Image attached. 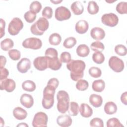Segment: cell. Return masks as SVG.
I'll return each mask as SVG.
<instances>
[{
	"label": "cell",
	"mask_w": 127,
	"mask_h": 127,
	"mask_svg": "<svg viewBox=\"0 0 127 127\" xmlns=\"http://www.w3.org/2000/svg\"><path fill=\"white\" fill-rule=\"evenodd\" d=\"M85 64L81 60H71L66 64L67 68L70 71V78L73 81L81 79L84 75Z\"/></svg>",
	"instance_id": "obj_1"
},
{
	"label": "cell",
	"mask_w": 127,
	"mask_h": 127,
	"mask_svg": "<svg viewBox=\"0 0 127 127\" xmlns=\"http://www.w3.org/2000/svg\"><path fill=\"white\" fill-rule=\"evenodd\" d=\"M127 92H125L124 93H123L122 94V95L121 96V100L122 102L125 105H127Z\"/></svg>",
	"instance_id": "obj_48"
},
{
	"label": "cell",
	"mask_w": 127,
	"mask_h": 127,
	"mask_svg": "<svg viewBox=\"0 0 127 127\" xmlns=\"http://www.w3.org/2000/svg\"><path fill=\"white\" fill-rule=\"evenodd\" d=\"M62 41V37L61 35L57 33H54L52 34L49 38V42L52 45L57 46L59 45Z\"/></svg>",
	"instance_id": "obj_28"
},
{
	"label": "cell",
	"mask_w": 127,
	"mask_h": 127,
	"mask_svg": "<svg viewBox=\"0 0 127 127\" xmlns=\"http://www.w3.org/2000/svg\"><path fill=\"white\" fill-rule=\"evenodd\" d=\"M89 74L94 78H98L101 76L102 71L101 70L95 66H93L89 69Z\"/></svg>",
	"instance_id": "obj_39"
},
{
	"label": "cell",
	"mask_w": 127,
	"mask_h": 127,
	"mask_svg": "<svg viewBox=\"0 0 127 127\" xmlns=\"http://www.w3.org/2000/svg\"><path fill=\"white\" fill-rule=\"evenodd\" d=\"M99 8L95 1H90L87 6V11L90 14H95L99 11Z\"/></svg>",
	"instance_id": "obj_30"
},
{
	"label": "cell",
	"mask_w": 127,
	"mask_h": 127,
	"mask_svg": "<svg viewBox=\"0 0 127 127\" xmlns=\"http://www.w3.org/2000/svg\"><path fill=\"white\" fill-rule=\"evenodd\" d=\"M90 125L92 127H103L104 123L101 119L99 118H94L90 121Z\"/></svg>",
	"instance_id": "obj_43"
},
{
	"label": "cell",
	"mask_w": 127,
	"mask_h": 127,
	"mask_svg": "<svg viewBox=\"0 0 127 127\" xmlns=\"http://www.w3.org/2000/svg\"><path fill=\"white\" fill-rule=\"evenodd\" d=\"M45 55L48 58H54L58 57V53L57 50L52 48H48L45 53Z\"/></svg>",
	"instance_id": "obj_42"
},
{
	"label": "cell",
	"mask_w": 127,
	"mask_h": 127,
	"mask_svg": "<svg viewBox=\"0 0 127 127\" xmlns=\"http://www.w3.org/2000/svg\"><path fill=\"white\" fill-rule=\"evenodd\" d=\"M89 86L88 82L84 79H79L76 84V88L80 91L86 90Z\"/></svg>",
	"instance_id": "obj_38"
},
{
	"label": "cell",
	"mask_w": 127,
	"mask_h": 127,
	"mask_svg": "<svg viewBox=\"0 0 127 127\" xmlns=\"http://www.w3.org/2000/svg\"><path fill=\"white\" fill-rule=\"evenodd\" d=\"M0 38H1L5 35V22L2 19H0Z\"/></svg>",
	"instance_id": "obj_47"
},
{
	"label": "cell",
	"mask_w": 127,
	"mask_h": 127,
	"mask_svg": "<svg viewBox=\"0 0 127 127\" xmlns=\"http://www.w3.org/2000/svg\"><path fill=\"white\" fill-rule=\"evenodd\" d=\"M92 60L97 64H101L105 61L104 55L100 52H95L92 55Z\"/></svg>",
	"instance_id": "obj_31"
},
{
	"label": "cell",
	"mask_w": 127,
	"mask_h": 127,
	"mask_svg": "<svg viewBox=\"0 0 127 127\" xmlns=\"http://www.w3.org/2000/svg\"><path fill=\"white\" fill-rule=\"evenodd\" d=\"M8 54L10 58L13 61L18 60L21 57L20 52L17 49L10 50L9 51Z\"/></svg>",
	"instance_id": "obj_41"
},
{
	"label": "cell",
	"mask_w": 127,
	"mask_h": 127,
	"mask_svg": "<svg viewBox=\"0 0 127 127\" xmlns=\"http://www.w3.org/2000/svg\"><path fill=\"white\" fill-rule=\"evenodd\" d=\"M68 110V114L72 116H76L78 115L79 111L78 104L75 102H71Z\"/></svg>",
	"instance_id": "obj_29"
},
{
	"label": "cell",
	"mask_w": 127,
	"mask_h": 127,
	"mask_svg": "<svg viewBox=\"0 0 127 127\" xmlns=\"http://www.w3.org/2000/svg\"><path fill=\"white\" fill-rule=\"evenodd\" d=\"M22 46L27 49L38 50L42 46V41L36 37H30L25 39L22 42Z\"/></svg>",
	"instance_id": "obj_7"
},
{
	"label": "cell",
	"mask_w": 127,
	"mask_h": 127,
	"mask_svg": "<svg viewBox=\"0 0 127 127\" xmlns=\"http://www.w3.org/2000/svg\"><path fill=\"white\" fill-rule=\"evenodd\" d=\"M89 101L90 103L95 108L100 107L103 103L102 97L101 96L95 94H91L90 96Z\"/></svg>",
	"instance_id": "obj_21"
},
{
	"label": "cell",
	"mask_w": 127,
	"mask_h": 127,
	"mask_svg": "<svg viewBox=\"0 0 127 127\" xmlns=\"http://www.w3.org/2000/svg\"><path fill=\"white\" fill-rule=\"evenodd\" d=\"M76 44V40L74 37H69L66 38L63 43V46L67 49H70L73 47Z\"/></svg>",
	"instance_id": "obj_32"
},
{
	"label": "cell",
	"mask_w": 127,
	"mask_h": 127,
	"mask_svg": "<svg viewBox=\"0 0 127 127\" xmlns=\"http://www.w3.org/2000/svg\"><path fill=\"white\" fill-rule=\"evenodd\" d=\"M0 81L6 79L7 77L8 76L9 72L8 70L4 68H0Z\"/></svg>",
	"instance_id": "obj_46"
},
{
	"label": "cell",
	"mask_w": 127,
	"mask_h": 127,
	"mask_svg": "<svg viewBox=\"0 0 127 127\" xmlns=\"http://www.w3.org/2000/svg\"><path fill=\"white\" fill-rule=\"evenodd\" d=\"M30 10L35 12L36 13H39L42 9V4L38 1H33L30 5Z\"/></svg>",
	"instance_id": "obj_40"
},
{
	"label": "cell",
	"mask_w": 127,
	"mask_h": 127,
	"mask_svg": "<svg viewBox=\"0 0 127 127\" xmlns=\"http://www.w3.org/2000/svg\"><path fill=\"white\" fill-rule=\"evenodd\" d=\"M107 127H124L120 121L116 118H112L109 119L106 124Z\"/></svg>",
	"instance_id": "obj_34"
},
{
	"label": "cell",
	"mask_w": 127,
	"mask_h": 127,
	"mask_svg": "<svg viewBox=\"0 0 127 127\" xmlns=\"http://www.w3.org/2000/svg\"><path fill=\"white\" fill-rule=\"evenodd\" d=\"M55 16L57 20L61 21L70 18L71 13L67 8L64 6H61L56 8Z\"/></svg>",
	"instance_id": "obj_10"
},
{
	"label": "cell",
	"mask_w": 127,
	"mask_h": 127,
	"mask_svg": "<svg viewBox=\"0 0 127 127\" xmlns=\"http://www.w3.org/2000/svg\"><path fill=\"white\" fill-rule=\"evenodd\" d=\"M76 52L78 56L80 57H86L89 55L90 49L86 45L81 44L77 47Z\"/></svg>",
	"instance_id": "obj_23"
},
{
	"label": "cell",
	"mask_w": 127,
	"mask_h": 127,
	"mask_svg": "<svg viewBox=\"0 0 127 127\" xmlns=\"http://www.w3.org/2000/svg\"><path fill=\"white\" fill-rule=\"evenodd\" d=\"M6 62V59L3 56H0V68L4 67Z\"/></svg>",
	"instance_id": "obj_49"
},
{
	"label": "cell",
	"mask_w": 127,
	"mask_h": 127,
	"mask_svg": "<svg viewBox=\"0 0 127 127\" xmlns=\"http://www.w3.org/2000/svg\"><path fill=\"white\" fill-rule=\"evenodd\" d=\"M104 111L108 115H113L117 111V106L116 104L112 101L107 102L104 106Z\"/></svg>",
	"instance_id": "obj_24"
},
{
	"label": "cell",
	"mask_w": 127,
	"mask_h": 127,
	"mask_svg": "<svg viewBox=\"0 0 127 127\" xmlns=\"http://www.w3.org/2000/svg\"><path fill=\"white\" fill-rule=\"evenodd\" d=\"M116 10L120 14H127V2L125 1H121L118 3L116 6Z\"/></svg>",
	"instance_id": "obj_35"
},
{
	"label": "cell",
	"mask_w": 127,
	"mask_h": 127,
	"mask_svg": "<svg viewBox=\"0 0 127 127\" xmlns=\"http://www.w3.org/2000/svg\"><path fill=\"white\" fill-rule=\"evenodd\" d=\"M115 52L117 54L121 56H125L127 53L126 47L122 44H119L115 46L114 49Z\"/></svg>",
	"instance_id": "obj_37"
},
{
	"label": "cell",
	"mask_w": 127,
	"mask_h": 127,
	"mask_svg": "<svg viewBox=\"0 0 127 127\" xmlns=\"http://www.w3.org/2000/svg\"><path fill=\"white\" fill-rule=\"evenodd\" d=\"M75 30L79 34L85 33L89 28L88 23L85 20H80L75 24Z\"/></svg>",
	"instance_id": "obj_18"
},
{
	"label": "cell",
	"mask_w": 127,
	"mask_h": 127,
	"mask_svg": "<svg viewBox=\"0 0 127 127\" xmlns=\"http://www.w3.org/2000/svg\"><path fill=\"white\" fill-rule=\"evenodd\" d=\"M22 89L27 92H33L36 88L35 83L32 80H27L24 81L22 84Z\"/></svg>",
	"instance_id": "obj_26"
},
{
	"label": "cell",
	"mask_w": 127,
	"mask_h": 127,
	"mask_svg": "<svg viewBox=\"0 0 127 127\" xmlns=\"http://www.w3.org/2000/svg\"><path fill=\"white\" fill-rule=\"evenodd\" d=\"M56 88L47 85L43 91V97L42 99V106L46 109L51 108L54 104V94Z\"/></svg>",
	"instance_id": "obj_2"
},
{
	"label": "cell",
	"mask_w": 127,
	"mask_h": 127,
	"mask_svg": "<svg viewBox=\"0 0 127 127\" xmlns=\"http://www.w3.org/2000/svg\"><path fill=\"white\" fill-rule=\"evenodd\" d=\"M47 58L48 60V68L53 70H57L61 67L62 64L58 57L54 58H48L47 57Z\"/></svg>",
	"instance_id": "obj_17"
},
{
	"label": "cell",
	"mask_w": 127,
	"mask_h": 127,
	"mask_svg": "<svg viewBox=\"0 0 127 127\" xmlns=\"http://www.w3.org/2000/svg\"><path fill=\"white\" fill-rule=\"evenodd\" d=\"M0 90H5L7 92H12L15 88V81L10 78H6L0 81Z\"/></svg>",
	"instance_id": "obj_12"
},
{
	"label": "cell",
	"mask_w": 127,
	"mask_h": 127,
	"mask_svg": "<svg viewBox=\"0 0 127 127\" xmlns=\"http://www.w3.org/2000/svg\"><path fill=\"white\" fill-rule=\"evenodd\" d=\"M90 48L92 50L95 52H102L105 49L104 44L100 41H95L90 45Z\"/></svg>",
	"instance_id": "obj_33"
},
{
	"label": "cell",
	"mask_w": 127,
	"mask_h": 127,
	"mask_svg": "<svg viewBox=\"0 0 127 127\" xmlns=\"http://www.w3.org/2000/svg\"><path fill=\"white\" fill-rule=\"evenodd\" d=\"M31 67V61L26 58L21 59L17 64V68L21 73H26Z\"/></svg>",
	"instance_id": "obj_13"
},
{
	"label": "cell",
	"mask_w": 127,
	"mask_h": 127,
	"mask_svg": "<svg viewBox=\"0 0 127 127\" xmlns=\"http://www.w3.org/2000/svg\"><path fill=\"white\" fill-rule=\"evenodd\" d=\"M105 87V83L102 79L94 80L92 84V89L97 92H101Z\"/></svg>",
	"instance_id": "obj_25"
},
{
	"label": "cell",
	"mask_w": 127,
	"mask_h": 127,
	"mask_svg": "<svg viewBox=\"0 0 127 127\" xmlns=\"http://www.w3.org/2000/svg\"><path fill=\"white\" fill-rule=\"evenodd\" d=\"M51 2H53L54 3V4H58V3L62 2V0H56V1H54V0H51Z\"/></svg>",
	"instance_id": "obj_50"
},
{
	"label": "cell",
	"mask_w": 127,
	"mask_h": 127,
	"mask_svg": "<svg viewBox=\"0 0 127 127\" xmlns=\"http://www.w3.org/2000/svg\"><path fill=\"white\" fill-rule=\"evenodd\" d=\"M70 8L75 15L81 14L84 10V7L82 3L79 1H74L70 6Z\"/></svg>",
	"instance_id": "obj_22"
},
{
	"label": "cell",
	"mask_w": 127,
	"mask_h": 127,
	"mask_svg": "<svg viewBox=\"0 0 127 127\" xmlns=\"http://www.w3.org/2000/svg\"><path fill=\"white\" fill-rule=\"evenodd\" d=\"M60 60L61 62L64 63H68L71 60V55L70 54L67 52H63L60 56Z\"/></svg>",
	"instance_id": "obj_45"
},
{
	"label": "cell",
	"mask_w": 127,
	"mask_h": 127,
	"mask_svg": "<svg viewBox=\"0 0 127 127\" xmlns=\"http://www.w3.org/2000/svg\"><path fill=\"white\" fill-rule=\"evenodd\" d=\"M20 103L26 108H30L33 105L34 99L33 97L28 94H23L20 97Z\"/></svg>",
	"instance_id": "obj_16"
},
{
	"label": "cell",
	"mask_w": 127,
	"mask_h": 127,
	"mask_svg": "<svg viewBox=\"0 0 127 127\" xmlns=\"http://www.w3.org/2000/svg\"><path fill=\"white\" fill-rule=\"evenodd\" d=\"M79 112L82 117L89 118L93 114L92 109L87 104L82 103L80 106Z\"/></svg>",
	"instance_id": "obj_19"
},
{
	"label": "cell",
	"mask_w": 127,
	"mask_h": 127,
	"mask_svg": "<svg viewBox=\"0 0 127 127\" xmlns=\"http://www.w3.org/2000/svg\"><path fill=\"white\" fill-rule=\"evenodd\" d=\"M58 100L57 109L62 114L65 113L69 106V97L68 94L64 90L59 91L57 94Z\"/></svg>",
	"instance_id": "obj_3"
},
{
	"label": "cell",
	"mask_w": 127,
	"mask_h": 127,
	"mask_svg": "<svg viewBox=\"0 0 127 127\" xmlns=\"http://www.w3.org/2000/svg\"><path fill=\"white\" fill-rule=\"evenodd\" d=\"M109 65L110 67L116 72H120L124 69V63L119 58L116 56H112L109 60Z\"/></svg>",
	"instance_id": "obj_8"
},
{
	"label": "cell",
	"mask_w": 127,
	"mask_h": 127,
	"mask_svg": "<svg viewBox=\"0 0 127 127\" xmlns=\"http://www.w3.org/2000/svg\"><path fill=\"white\" fill-rule=\"evenodd\" d=\"M13 115L16 119L22 120L27 117V113L25 110L20 107H17L13 110Z\"/></svg>",
	"instance_id": "obj_20"
},
{
	"label": "cell",
	"mask_w": 127,
	"mask_h": 127,
	"mask_svg": "<svg viewBox=\"0 0 127 127\" xmlns=\"http://www.w3.org/2000/svg\"><path fill=\"white\" fill-rule=\"evenodd\" d=\"M101 21L104 25L106 26L114 27L118 24L119 22V18L115 13H105L102 16Z\"/></svg>",
	"instance_id": "obj_9"
},
{
	"label": "cell",
	"mask_w": 127,
	"mask_h": 127,
	"mask_svg": "<svg viewBox=\"0 0 127 127\" xmlns=\"http://www.w3.org/2000/svg\"><path fill=\"white\" fill-rule=\"evenodd\" d=\"M24 17L27 22L32 23L34 22L36 18V13L33 11L29 10L25 13Z\"/></svg>",
	"instance_id": "obj_36"
},
{
	"label": "cell",
	"mask_w": 127,
	"mask_h": 127,
	"mask_svg": "<svg viewBox=\"0 0 127 127\" xmlns=\"http://www.w3.org/2000/svg\"><path fill=\"white\" fill-rule=\"evenodd\" d=\"M72 120L71 117L67 115H60L57 119L58 125L62 127H68L72 124Z\"/></svg>",
	"instance_id": "obj_14"
},
{
	"label": "cell",
	"mask_w": 127,
	"mask_h": 127,
	"mask_svg": "<svg viewBox=\"0 0 127 127\" xmlns=\"http://www.w3.org/2000/svg\"><path fill=\"white\" fill-rule=\"evenodd\" d=\"M42 15L43 17L50 19L53 16V9L50 6H45L42 10Z\"/></svg>",
	"instance_id": "obj_44"
},
{
	"label": "cell",
	"mask_w": 127,
	"mask_h": 127,
	"mask_svg": "<svg viewBox=\"0 0 127 127\" xmlns=\"http://www.w3.org/2000/svg\"><path fill=\"white\" fill-rule=\"evenodd\" d=\"M48 117L47 114L42 112L37 113L33 118L32 126L34 127H47Z\"/></svg>",
	"instance_id": "obj_6"
},
{
	"label": "cell",
	"mask_w": 127,
	"mask_h": 127,
	"mask_svg": "<svg viewBox=\"0 0 127 127\" xmlns=\"http://www.w3.org/2000/svg\"><path fill=\"white\" fill-rule=\"evenodd\" d=\"M14 46L13 41L10 38H6L0 42L1 49L5 51L11 49Z\"/></svg>",
	"instance_id": "obj_27"
},
{
	"label": "cell",
	"mask_w": 127,
	"mask_h": 127,
	"mask_svg": "<svg viewBox=\"0 0 127 127\" xmlns=\"http://www.w3.org/2000/svg\"><path fill=\"white\" fill-rule=\"evenodd\" d=\"M91 37L96 40H101L105 36V31L100 27H94L90 31Z\"/></svg>",
	"instance_id": "obj_15"
},
{
	"label": "cell",
	"mask_w": 127,
	"mask_h": 127,
	"mask_svg": "<svg viewBox=\"0 0 127 127\" xmlns=\"http://www.w3.org/2000/svg\"><path fill=\"white\" fill-rule=\"evenodd\" d=\"M23 23L18 17L13 18L10 22L8 27V33L11 35H16L23 28Z\"/></svg>",
	"instance_id": "obj_5"
},
{
	"label": "cell",
	"mask_w": 127,
	"mask_h": 127,
	"mask_svg": "<svg viewBox=\"0 0 127 127\" xmlns=\"http://www.w3.org/2000/svg\"><path fill=\"white\" fill-rule=\"evenodd\" d=\"M33 65L37 70L43 71L46 69L48 67V60L46 56L38 57L33 61Z\"/></svg>",
	"instance_id": "obj_11"
},
{
	"label": "cell",
	"mask_w": 127,
	"mask_h": 127,
	"mask_svg": "<svg viewBox=\"0 0 127 127\" xmlns=\"http://www.w3.org/2000/svg\"><path fill=\"white\" fill-rule=\"evenodd\" d=\"M49 26L48 20L45 17H40L30 27L31 33L35 35H42Z\"/></svg>",
	"instance_id": "obj_4"
},
{
	"label": "cell",
	"mask_w": 127,
	"mask_h": 127,
	"mask_svg": "<svg viewBox=\"0 0 127 127\" xmlns=\"http://www.w3.org/2000/svg\"><path fill=\"white\" fill-rule=\"evenodd\" d=\"M17 127H18V126H26V127H28V125H27L26 124H25V123H21V124H19V125H18L17 126Z\"/></svg>",
	"instance_id": "obj_51"
}]
</instances>
